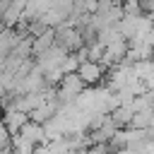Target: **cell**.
<instances>
[{"label":"cell","instance_id":"obj_9","mask_svg":"<svg viewBox=\"0 0 154 154\" xmlns=\"http://www.w3.org/2000/svg\"><path fill=\"white\" fill-rule=\"evenodd\" d=\"M140 12L154 17V0H140Z\"/></svg>","mask_w":154,"mask_h":154},{"label":"cell","instance_id":"obj_5","mask_svg":"<svg viewBox=\"0 0 154 154\" xmlns=\"http://www.w3.org/2000/svg\"><path fill=\"white\" fill-rule=\"evenodd\" d=\"M53 41H55V29L46 26L38 36H34V38H31V58H34V55H38V53H43L46 48H51V46H53Z\"/></svg>","mask_w":154,"mask_h":154},{"label":"cell","instance_id":"obj_7","mask_svg":"<svg viewBox=\"0 0 154 154\" xmlns=\"http://www.w3.org/2000/svg\"><path fill=\"white\" fill-rule=\"evenodd\" d=\"M152 113L154 108H144V111H135L132 118H130V125L128 128H137V130H147L152 125Z\"/></svg>","mask_w":154,"mask_h":154},{"label":"cell","instance_id":"obj_10","mask_svg":"<svg viewBox=\"0 0 154 154\" xmlns=\"http://www.w3.org/2000/svg\"><path fill=\"white\" fill-rule=\"evenodd\" d=\"M144 135H147V140H149V142H154V125H149V128L144 130Z\"/></svg>","mask_w":154,"mask_h":154},{"label":"cell","instance_id":"obj_12","mask_svg":"<svg viewBox=\"0 0 154 154\" xmlns=\"http://www.w3.org/2000/svg\"><path fill=\"white\" fill-rule=\"evenodd\" d=\"M113 2H116V5H120V2H123V0H113Z\"/></svg>","mask_w":154,"mask_h":154},{"label":"cell","instance_id":"obj_6","mask_svg":"<svg viewBox=\"0 0 154 154\" xmlns=\"http://www.w3.org/2000/svg\"><path fill=\"white\" fill-rule=\"evenodd\" d=\"M108 118H111V123H113L116 128H128V125H130V118H132V111H130L128 103H118V106L108 113Z\"/></svg>","mask_w":154,"mask_h":154},{"label":"cell","instance_id":"obj_8","mask_svg":"<svg viewBox=\"0 0 154 154\" xmlns=\"http://www.w3.org/2000/svg\"><path fill=\"white\" fill-rule=\"evenodd\" d=\"M77 65H79L77 53H67V55L63 58V63H60V70H63V75H67V72H77Z\"/></svg>","mask_w":154,"mask_h":154},{"label":"cell","instance_id":"obj_4","mask_svg":"<svg viewBox=\"0 0 154 154\" xmlns=\"http://www.w3.org/2000/svg\"><path fill=\"white\" fill-rule=\"evenodd\" d=\"M17 132H19L24 140H29L31 144H43V142H48V140H46V132H43V125H41V123H34V120H26Z\"/></svg>","mask_w":154,"mask_h":154},{"label":"cell","instance_id":"obj_1","mask_svg":"<svg viewBox=\"0 0 154 154\" xmlns=\"http://www.w3.org/2000/svg\"><path fill=\"white\" fill-rule=\"evenodd\" d=\"M55 46H60L63 51L67 53H75L77 48H82V36H79V29L75 26H67L65 22L60 26H55Z\"/></svg>","mask_w":154,"mask_h":154},{"label":"cell","instance_id":"obj_11","mask_svg":"<svg viewBox=\"0 0 154 154\" xmlns=\"http://www.w3.org/2000/svg\"><path fill=\"white\" fill-rule=\"evenodd\" d=\"M149 41L154 43V24H152V31H149Z\"/></svg>","mask_w":154,"mask_h":154},{"label":"cell","instance_id":"obj_3","mask_svg":"<svg viewBox=\"0 0 154 154\" xmlns=\"http://www.w3.org/2000/svg\"><path fill=\"white\" fill-rule=\"evenodd\" d=\"M2 125H5V130L10 132V135H17V130L29 120V116L24 113V111H17V108H7L5 113H2Z\"/></svg>","mask_w":154,"mask_h":154},{"label":"cell","instance_id":"obj_13","mask_svg":"<svg viewBox=\"0 0 154 154\" xmlns=\"http://www.w3.org/2000/svg\"><path fill=\"white\" fill-rule=\"evenodd\" d=\"M152 125H154V113H152Z\"/></svg>","mask_w":154,"mask_h":154},{"label":"cell","instance_id":"obj_2","mask_svg":"<svg viewBox=\"0 0 154 154\" xmlns=\"http://www.w3.org/2000/svg\"><path fill=\"white\" fill-rule=\"evenodd\" d=\"M77 75H79V79H82L87 87H96V84L103 82L106 70H103L101 63H96V60H82V63L77 65Z\"/></svg>","mask_w":154,"mask_h":154}]
</instances>
